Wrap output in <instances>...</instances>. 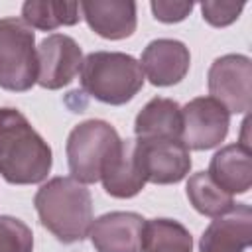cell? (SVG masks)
Returning <instances> with one entry per match:
<instances>
[{
  "label": "cell",
  "mask_w": 252,
  "mask_h": 252,
  "mask_svg": "<svg viewBox=\"0 0 252 252\" xmlns=\"http://www.w3.org/2000/svg\"><path fill=\"white\" fill-rule=\"evenodd\" d=\"M53 165L49 144L30 120L12 106L0 108V175L12 185H33L47 179Z\"/></svg>",
  "instance_id": "1"
},
{
  "label": "cell",
  "mask_w": 252,
  "mask_h": 252,
  "mask_svg": "<svg viewBox=\"0 0 252 252\" xmlns=\"http://www.w3.org/2000/svg\"><path fill=\"white\" fill-rule=\"evenodd\" d=\"M33 205L39 222L63 244L81 242L93 224L91 191L73 177H53L43 183Z\"/></svg>",
  "instance_id": "2"
},
{
  "label": "cell",
  "mask_w": 252,
  "mask_h": 252,
  "mask_svg": "<svg viewBox=\"0 0 252 252\" xmlns=\"http://www.w3.org/2000/svg\"><path fill=\"white\" fill-rule=\"evenodd\" d=\"M83 91L98 102L120 106L144 87L140 61L122 51H93L83 57L79 71Z\"/></svg>",
  "instance_id": "3"
},
{
  "label": "cell",
  "mask_w": 252,
  "mask_h": 252,
  "mask_svg": "<svg viewBox=\"0 0 252 252\" xmlns=\"http://www.w3.org/2000/svg\"><path fill=\"white\" fill-rule=\"evenodd\" d=\"M116 128L104 120H85L77 124L67 138V163L71 177L79 183L100 181L102 169L106 167L110 156L120 144Z\"/></svg>",
  "instance_id": "4"
},
{
  "label": "cell",
  "mask_w": 252,
  "mask_h": 252,
  "mask_svg": "<svg viewBox=\"0 0 252 252\" xmlns=\"http://www.w3.org/2000/svg\"><path fill=\"white\" fill-rule=\"evenodd\" d=\"M37 83L33 30L22 18L0 20V89L26 93Z\"/></svg>",
  "instance_id": "5"
},
{
  "label": "cell",
  "mask_w": 252,
  "mask_h": 252,
  "mask_svg": "<svg viewBox=\"0 0 252 252\" xmlns=\"http://www.w3.org/2000/svg\"><path fill=\"white\" fill-rule=\"evenodd\" d=\"M211 98L228 114H246L252 106V61L242 53L217 57L207 73Z\"/></svg>",
  "instance_id": "6"
},
{
  "label": "cell",
  "mask_w": 252,
  "mask_h": 252,
  "mask_svg": "<svg viewBox=\"0 0 252 252\" xmlns=\"http://www.w3.org/2000/svg\"><path fill=\"white\" fill-rule=\"evenodd\" d=\"M228 126V110L211 96H197L181 108V142L187 150L205 152L220 146Z\"/></svg>",
  "instance_id": "7"
},
{
  "label": "cell",
  "mask_w": 252,
  "mask_h": 252,
  "mask_svg": "<svg viewBox=\"0 0 252 252\" xmlns=\"http://www.w3.org/2000/svg\"><path fill=\"white\" fill-rule=\"evenodd\" d=\"M136 156L146 183L171 185L189 175L191 154L181 140H138Z\"/></svg>",
  "instance_id": "8"
},
{
  "label": "cell",
  "mask_w": 252,
  "mask_h": 252,
  "mask_svg": "<svg viewBox=\"0 0 252 252\" xmlns=\"http://www.w3.org/2000/svg\"><path fill=\"white\" fill-rule=\"evenodd\" d=\"M83 65L81 45L65 33H51L37 45V85L59 91L79 75Z\"/></svg>",
  "instance_id": "9"
},
{
  "label": "cell",
  "mask_w": 252,
  "mask_h": 252,
  "mask_svg": "<svg viewBox=\"0 0 252 252\" xmlns=\"http://www.w3.org/2000/svg\"><path fill=\"white\" fill-rule=\"evenodd\" d=\"M191 65V53L179 39L159 37L142 51L140 67L154 87H171L185 79Z\"/></svg>",
  "instance_id": "10"
},
{
  "label": "cell",
  "mask_w": 252,
  "mask_h": 252,
  "mask_svg": "<svg viewBox=\"0 0 252 252\" xmlns=\"http://www.w3.org/2000/svg\"><path fill=\"white\" fill-rule=\"evenodd\" d=\"M146 219L130 211H112L93 220L89 236L96 252H142Z\"/></svg>",
  "instance_id": "11"
},
{
  "label": "cell",
  "mask_w": 252,
  "mask_h": 252,
  "mask_svg": "<svg viewBox=\"0 0 252 252\" xmlns=\"http://www.w3.org/2000/svg\"><path fill=\"white\" fill-rule=\"evenodd\" d=\"M252 242V209L246 203L211 220L199 240V252H244Z\"/></svg>",
  "instance_id": "12"
},
{
  "label": "cell",
  "mask_w": 252,
  "mask_h": 252,
  "mask_svg": "<svg viewBox=\"0 0 252 252\" xmlns=\"http://www.w3.org/2000/svg\"><path fill=\"white\" fill-rule=\"evenodd\" d=\"M79 6L81 18H85L89 28L104 39H126L136 32L138 6L132 0H87Z\"/></svg>",
  "instance_id": "13"
},
{
  "label": "cell",
  "mask_w": 252,
  "mask_h": 252,
  "mask_svg": "<svg viewBox=\"0 0 252 252\" xmlns=\"http://www.w3.org/2000/svg\"><path fill=\"white\" fill-rule=\"evenodd\" d=\"M100 181L104 191L114 199H132L144 189L146 179L138 163L134 138L120 140L118 148L102 169Z\"/></svg>",
  "instance_id": "14"
},
{
  "label": "cell",
  "mask_w": 252,
  "mask_h": 252,
  "mask_svg": "<svg viewBox=\"0 0 252 252\" xmlns=\"http://www.w3.org/2000/svg\"><path fill=\"white\" fill-rule=\"evenodd\" d=\"M211 179L222 187L226 193L234 195H242L248 193L250 185H252V158H250V150L236 144H228L224 148H220L209 163V171Z\"/></svg>",
  "instance_id": "15"
},
{
  "label": "cell",
  "mask_w": 252,
  "mask_h": 252,
  "mask_svg": "<svg viewBox=\"0 0 252 252\" xmlns=\"http://www.w3.org/2000/svg\"><path fill=\"white\" fill-rule=\"evenodd\" d=\"M138 140H181V106L173 98L154 96L134 120Z\"/></svg>",
  "instance_id": "16"
},
{
  "label": "cell",
  "mask_w": 252,
  "mask_h": 252,
  "mask_svg": "<svg viewBox=\"0 0 252 252\" xmlns=\"http://www.w3.org/2000/svg\"><path fill=\"white\" fill-rule=\"evenodd\" d=\"M79 2L28 0L22 4V20L33 30L53 32L61 26H75L81 20Z\"/></svg>",
  "instance_id": "17"
},
{
  "label": "cell",
  "mask_w": 252,
  "mask_h": 252,
  "mask_svg": "<svg viewBox=\"0 0 252 252\" xmlns=\"http://www.w3.org/2000/svg\"><path fill=\"white\" fill-rule=\"evenodd\" d=\"M142 252H193V236L179 220L152 219L144 224Z\"/></svg>",
  "instance_id": "18"
},
{
  "label": "cell",
  "mask_w": 252,
  "mask_h": 252,
  "mask_svg": "<svg viewBox=\"0 0 252 252\" xmlns=\"http://www.w3.org/2000/svg\"><path fill=\"white\" fill-rule=\"evenodd\" d=\"M187 199L193 209L205 217H220L234 207V199L222 187H219L207 171H197L187 179Z\"/></svg>",
  "instance_id": "19"
},
{
  "label": "cell",
  "mask_w": 252,
  "mask_h": 252,
  "mask_svg": "<svg viewBox=\"0 0 252 252\" xmlns=\"http://www.w3.org/2000/svg\"><path fill=\"white\" fill-rule=\"evenodd\" d=\"M0 252H33L32 228L10 215H0Z\"/></svg>",
  "instance_id": "20"
},
{
  "label": "cell",
  "mask_w": 252,
  "mask_h": 252,
  "mask_svg": "<svg viewBox=\"0 0 252 252\" xmlns=\"http://www.w3.org/2000/svg\"><path fill=\"white\" fill-rule=\"evenodd\" d=\"M244 10V2H217V0H205L201 2V14L207 24L213 28H226L232 22L238 20V16Z\"/></svg>",
  "instance_id": "21"
},
{
  "label": "cell",
  "mask_w": 252,
  "mask_h": 252,
  "mask_svg": "<svg viewBox=\"0 0 252 252\" xmlns=\"http://www.w3.org/2000/svg\"><path fill=\"white\" fill-rule=\"evenodd\" d=\"M193 2H177V0H154L150 2L152 14L158 22L163 24H177L183 22L191 10H193Z\"/></svg>",
  "instance_id": "22"
}]
</instances>
